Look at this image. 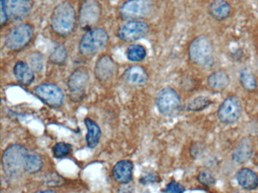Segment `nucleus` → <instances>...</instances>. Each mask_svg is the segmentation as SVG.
I'll return each instance as SVG.
<instances>
[{
  "label": "nucleus",
  "mask_w": 258,
  "mask_h": 193,
  "mask_svg": "<svg viewBox=\"0 0 258 193\" xmlns=\"http://www.w3.org/2000/svg\"><path fill=\"white\" fill-rule=\"evenodd\" d=\"M208 86L214 90H222L229 84V77L225 71L213 72L208 78Z\"/></svg>",
  "instance_id": "22"
},
{
  "label": "nucleus",
  "mask_w": 258,
  "mask_h": 193,
  "mask_svg": "<svg viewBox=\"0 0 258 193\" xmlns=\"http://www.w3.org/2000/svg\"><path fill=\"white\" fill-rule=\"evenodd\" d=\"M211 104V100L206 96H200L195 98L188 105V110L191 111H201L205 110Z\"/></svg>",
  "instance_id": "29"
},
{
  "label": "nucleus",
  "mask_w": 258,
  "mask_h": 193,
  "mask_svg": "<svg viewBox=\"0 0 258 193\" xmlns=\"http://www.w3.org/2000/svg\"><path fill=\"white\" fill-rule=\"evenodd\" d=\"M109 40V36L105 29L95 27L87 30L79 42L80 53L84 57H92L102 51Z\"/></svg>",
  "instance_id": "3"
},
{
  "label": "nucleus",
  "mask_w": 258,
  "mask_h": 193,
  "mask_svg": "<svg viewBox=\"0 0 258 193\" xmlns=\"http://www.w3.org/2000/svg\"><path fill=\"white\" fill-rule=\"evenodd\" d=\"M78 18L72 3L64 1L59 3L52 11L50 25L55 34L66 37L70 36L76 28Z\"/></svg>",
  "instance_id": "1"
},
{
  "label": "nucleus",
  "mask_w": 258,
  "mask_h": 193,
  "mask_svg": "<svg viewBox=\"0 0 258 193\" xmlns=\"http://www.w3.org/2000/svg\"><path fill=\"white\" fill-rule=\"evenodd\" d=\"M236 179L242 188L247 190L255 189L258 186V176L248 168H242L237 173Z\"/></svg>",
  "instance_id": "19"
},
{
  "label": "nucleus",
  "mask_w": 258,
  "mask_h": 193,
  "mask_svg": "<svg viewBox=\"0 0 258 193\" xmlns=\"http://www.w3.org/2000/svg\"><path fill=\"white\" fill-rule=\"evenodd\" d=\"M188 56L195 64L211 66L214 61V46L211 39L205 36L196 37L190 44Z\"/></svg>",
  "instance_id": "4"
},
{
  "label": "nucleus",
  "mask_w": 258,
  "mask_h": 193,
  "mask_svg": "<svg viewBox=\"0 0 258 193\" xmlns=\"http://www.w3.org/2000/svg\"><path fill=\"white\" fill-rule=\"evenodd\" d=\"M241 113V104L237 96L226 98L219 107L218 117L223 123L232 124L237 122Z\"/></svg>",
  "instance_id": "13"
},
{
  "label": "nucleus",
  "mask_w": 258,
  "mask_h": 193,
  "mask_svg": "<svg viewBox=\"0 0 258 193\" xmlns=\"http://www.w3.org/2000/svg\"><path fill=\"white\" fill-rule=\"evenodd\" d=\"M148 78L146 69L139 65L130 66L123 73V79L131 85H143L148 81Z\"/></svg>",
  "instance_id": "16"
},
{
  "label": "nucleus",
  "mask_w": 258,
  "mask_h": 193,
  "mask_svg": "<svg viewBox=\"0 0 258 193\" xmlns=\"http://www.w3.org/2000/svg\"><path fill=\"white\" fill-rule=\"evenodd\" d=\"M157 180H158V176L153 173H149L140 179V182L143 184L152 183V182H156Z\"/></svg>",
  "instance_id": "32"
},
{
  "label": "nucleus",
  "mask_w": 258,
  "mask_h": 193,
  "mask_svg": "<svg viewBox=\"0 0 258 193\" xmlns=\"http://www.w3.org/2000/svg\"><path fill=\"white\" fill-rule=\"evenodd\" d=\"M43 165V159L40 154L37 152H28L25 161V171L31 174L38 173L41 170Z\"/></svg>",
  "instance_id": "23"
},
{
  "label": "nucleus",
  "mask_w": 258,
  "mask_h": 193,
  "mask_svg": "<svg viewBox=\"0 0 258 193\" xmlns=\"http://www.w3.org/2000/svg\"><path fill=\"white\" fill-rule=\"evenodd\" d=\"M34 36V27L31 24H19L13 27L6 36V47L10 51H21L30 45Z\"/></svg>",
  "instance_id": "6"
},
{
  "label": "nucleus",
  "mask_w": 258,
  "mask_h": 193,
  "mask_svg": "<svg viewBox=\"0 0 258 193\" xmlns=\"http://www.w3.org/2000/svg\"><path fill=\"white\" fill-rule=\"evenodd\" d=\"M198 179H199L200 183L205 185H212V184L215 182V179H214L213 175L208 171H204L199 173V176H198Z\"/></svg>",
  "instance_id": "30"
},
{
  "label": "nucleus",
  "mask_w": 258,
  "mask_h": 193,
  "mask_svg": "<svg viewBox=\"0 0 258 193\" xmlns=\"http://www.w3.org/2000/svg\"><path fill=\"white\" fill-rule=\"evenodd\" d=\"M16 80L22 85L29 86L34 81V72L28 63L18 61L13 69Z\"/></svg>",
  "instance_id": "17"
},
{
  "label": "nucleus",
  "mask_w": 258,
  "mask_h": 193,
  "mask_svg": "<svg viewBox=\"0 0 258 193\" xmlns=\"http://www.w3.org/2000/svg\"><path fill=\"white\" fill-rule=\"evenodd\" d=\"M117 69L115 62L109 55L102 56L95 65V75L101 81H107L113 78Z\"/></svg>",
  "instance_id": "14"
},
{
  "label": "nucleus",
  "mask_w": 258,
  "mask_h": 193,
  "mask_svg": "<svg viewBox=\"0 0 258 193\" xmlns=\"http://www.w3.org/2000/svg\"><path fill=\"white\" fill-rule=\"evenodd\" d=\"M239 77L240 82L245 90L253 91L256 89V78L251 70L247 68L241 69Z\"/></svg>",
  "instance_id": "25"
},
{
  "label": "nucleus",
  "mask_w": 258,
  "mask_h": 193,
  "mask_svg": "<svg viewBox=\"0 0 258 193\" xmlns=\"http://www.w3.org/2000/svg\"><path fill=\"white\" fill-rule=\"evenodd\" d=\"M146 48L140 44H133L128 47L126 51V55L128 60L132 62L143 61L146 58Z\"/></svg>",
  "instance_id": "24"
},
{
  "label": "nucleus",
  "mask_w": 258,
  "mask_h": 193,
  "mask_svg": "<svg viewBox=\"0 0 258 193\" xmlns=\"http://www.w3.org/2000/svg\"><path fill=\"white\" fill-rule=\"evenodd\" d=\"M149 27L143 21H129L119 27L117 36L125 42H134L147 36Z\"/></svg>",
  "instance_id": "10"
},
{
  "label": "nucleus",
  "mask_w": 258,
  "mask_h": 193,
  "mask_svg": "<svg viewBox=\"0 0 258 193\" xmlns=\"http://www.w3.org/2000/svg\"><path fill=\"white\" fill-rule=\"evenodd\" d=\"M68 58V51L66 47L61 44L55 45L51 51L49 60L53 64L61 65L66 63Z\"/></svg>",
  "instance_id": "26"
},
{
  "label": "nucleus",
  "mask_w": 258,
  "mask_h": 193,
  "mask_svg": "<svg viewBox=\"0 0 258 193\" xmlns=\"http://www.w3.org/2000/svg\"><path fill=\"white\" fill-rule=\"evenodd\" d=\"M134 164L129 160L118 161L113 167L112 173L117 182L121 184L129 183L133 179Z\"/></svg>",
  "instance_id": "15"
},
{
  "label": "nucleus",
  "mask_w": 258,
  "mask_h": 193,
  "mask_svg": "<svg viewBox=\"0 0 258 193\" xmlns=\"http://www.w3.org/2000/svg\"><path fill=\"white\" fill-rule=\"evenodd\" d=\"M28 60H29L28 64L34 72H40L43 70V65H44L43 54L39 52L32 53L29 56Z\"/></svg>",
  "instance_id": "28"
},
{
  "label": "nucleus",
  "mask_w": 258,
  "mask_h": 193,
  "mask_svg": "<svg viewBox=\"0 0 258 193\" xmlns=\"http://www.w3.org/2000/svg\"><path fill=\"white\" fill-rule=\"evenodd\" d=\"M35 193H57L56 191H53V190L46 189V190H40V191H37Z\"/></svg>",
  "instance_id": "34"
},
{
  "label": "nucleus",
  "mask_w": 258,
  "mask_h": 193,
  "mask_svg": "<svg viewBox=\"0 0 258 193\" xmlns=\"http://www.w3.org/2000/svg\"><path fill=\"white\" fill-rule=\"evenodd\" d=\"M252 153V143L250 139L244 138L240 141L232 154L236 162L244 163L250 158Z\"/></svg>",
  "instance_id": "21"
},
{
  "label": "nucleus",
  "mask_w": 258,
  "mask_h": 193,
  "mask_svg": "<svg viewBox=\"0 0 258 193\" xmlns=\"http://www.w3.org/2000/svg\"><path fill=\"white\" fill-rule=\"evenodd\" d=\"M102 6L98 0H84L79 9L80 26L87 30L94 28L102 17Z\"/></svg>",
  "instance_id": "8"
},
{
  "label": "nucleus",
  "mask_w": 258,
  "mask_h": 193,
  "mask_svg": "<svg viewBox=\"0 0 258 193\" xmlns=\"http://www.w3.org/2000/svg\"><path fill=\"white\" fill-rule=\"evenodd\" d=\"M89 80L88 72L84 69H77L71 74L68 78L67 84L71 95L75 101H81L84 98Z\"/></svg>",
  "instance_id": "12"
},
{
  "label": "nucleus",
  "mask_w": 258,
  "mask_h": 193,
  "mask_svg": "<svg viewBox=\"0 0 258 193\" xmlns=\"http://www.w3.org/2000/svg\"><path fill=\"white\" fill-rule=\"evenodd\" d=\"M84 124H85L87 129V134L86 136L87 146L88 147L93 149L99 144L101 136H102V131H101L99 125L90 118L85 119Z\"/></svg>",
  "instance_id": "20"
},
{
  "label": "nucleus",
  "mask_w": 258,
  "mask_h": 193,
  "mask_svg": "<svg viewBox=\"0 0 258 193\" xmlns=\"http://www.w3.org/2000/svg\"><path fill=\"white\" fill-rule=\"evenodd\" d=\"M72 150V145L64 142L57 143L52 148L54 157L56 158H66L71 153Z\"/></svg>",
  "instance_id": "27"
},
{
  "label": "nucleus",
  "mask_w": 258,
  "mask_h": 193,
  "mask_svg": "<svg viewBox=\"0 0 258 193\" xmlns=\"http://www.w3.org/2000/svg\"><path fill=\"white\" fill-rule=\"evenodd\" d=\"M154 0H128L119 9V15L124 21H142L152 15Z\"/></svg>",
  "instance_id": "5"
},
{
  "label": "nucleus",
  "mask_w": 258,
  "mask_h": 193,
  "mask_svg": "<svg viewBox=\"0 0 258 193\" xmlns=\"http://www.w3.org/2000/svg\"><path fill=\"white\" fill-rule=\"evenodd\" d=\"M145 193H149V192H145Z\"/></svg>",
  "instance_id": "35"
},
{
  "label": "nucleus",
  "mask_w": 258,
  "mask_h": 193,
  "mask_svg": "<svg viewBox=\"0 0 258 193\" xmlns=\"http://www.w3.org/2000/svg\"><path fill=\"white\" fill-rule=\"evenodd\" d=\"M34 93L43 103L54 108L61 107L64 103V95L62 90L52 83H43L36 86Z\"/></svg>",
  "instance_id": "9"
},
{
  "label": "nucleus",
  "mask_w": 258,
  "mask_h": 193,
  "mask_svg": "<svg viewBox=\"0 0 258 193\" xmlns=\"http://www.w3.org/2000/svg\"><path fill=\"white\" fill-rule=\"evenodd\" d=\"M118 189V193H133V188L129 183L121 184Z\"/></svg>",
  "instance_id": "33"
},
{
  "label": "nucleus",
  "mask_w": 258,
  "mask_h": 193,
  "mask_svg": "<svg viewBox=\"0 0 258 193\" xmlns=\"http://www.w3.org/2000/svg\"><path fill=\"white\" fill-rule=\"evenodd\" d=\"M28 151L20 144H13L3 154L2 164L4 173L9 177H16L25 170V161Z\"/></svg>",
  "instance_id": "2"
},
{
  "label": "nucleus",
  "mask_w": 258,
  "mask_h": 193,
  "mask_svg": "<svg viewBox=\"0 0 258 193\" xmlns=\"http://www.w3.org/2000/svg\"><path fill=\"white\" fill-rule=\"evenodd\" d=\"M156 105L163 116H176L180 110V98L176 90L171 87H165L157 95Z\"/></svg>",
  "instance_id": "7"
},
{
  "label": "nucleus",
  "mask_w": 258,
  "mask_h": 193,
  "mask_svg": "<svg viewBox=\"0 0 258 193\" xmlns=\"http://www.w3.org/2000/svg\"><path fill=\"white\" fill-rule=\"evenodd\" d=\"M0 6L5 9L9 20L13 21H23L33 9L31 0H0Z\"/></svg>",
  "instance_id": "11"
},
{
  "label": "nucleus",
  "mask_w": 258,
  "mask_h": 193,
  "mask_svg": "<svg viewBox=\"0 0 258 193\" xmlns=\"http://www.w3.org/2000/svg\"><path fill=\"white\" fill-rule=\"evenodd\" d=\"M2 193H4V192H2Z\"/></svg>",
  "instance_id": "36"
},
{
  "label": "nucleus",
  "mask_w": 258,
  "mask_h": 193,
  "mask_svg": "<svg viewBox=\"0 0 258 193\" xmlns=\"http://www.w3.org/2000/svg\"><path fill=\"white\" fill-rule=\"evenodd\" d=\"M210 15L217 21H223L229 18L231 14L230 5L225 0H215L209 6Z\"/></svg>",
  "instance_id": "18"
},
{
  "label": "nucleus",
  "mask_w": 258,
  "mask_h": 193,
  "mask_svg": "<svg viewBox=\"0 0 258 193\" xmlns=\"http://www.w3.org/2000/svg\"><path fill=\"white\" fill-rule=\"evenodd\" d=\"M164 191L166 193H183L185 191V188L179 182L172 181L167 184Z\"/></svg>",
  "instance_id": "31"
}]
</instances>
